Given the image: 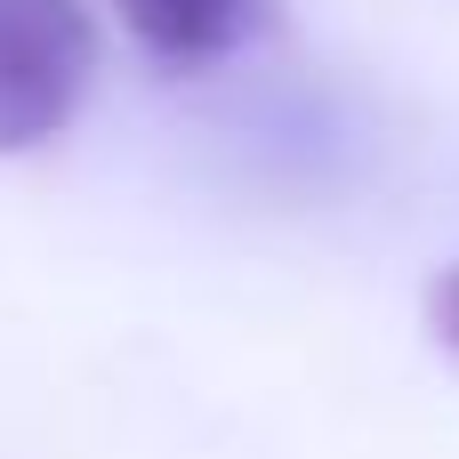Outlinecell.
Returning <instances> with one entry per match:
<instances>
[{
    "label": "cell",
    "mask_w": 459,
    "mask_h": 459,
    "mask_svg": "<svg viewBox=\"0 0 459 459\" xmlns=\"http://www.w3.org/2000/svg\"><path fill=\"white\" fill-rule=\"evenodd\" d=\"M97 81V16L81 0H0V153L48 145Z\"/></svg>",
    "instance_id": "1"
},
{
    "label": "cell",
    "mask_w": 459,
    "mask_h": 459,
    "mask_svg": "<svg viewBox=\"0 0 459 459\" xmlns=\"http://www.w3.org/2000/svg\"><path fill=\"white\" fill-rule=\"evenodd\" d=\"M113 8H121L129 40L161 65H226L274 16V0H113Z\"/></svg>",
    "instance_id": "2"
},
{
    "label": "cell",
    "mask_w": 459,
    "mask_h": 459,
    "mask_svg": "<svg viewBox=\"0 0 459 459\" xmlns=\"http://www.w3.org/2000/svg\"><path fill=\"white\" fill-rule=\"evenodd\" d=\"M428 331L459 355V266H444V274L428 282Z\"/></svg>",
    "instance_id": "3"
}]
</instances>
